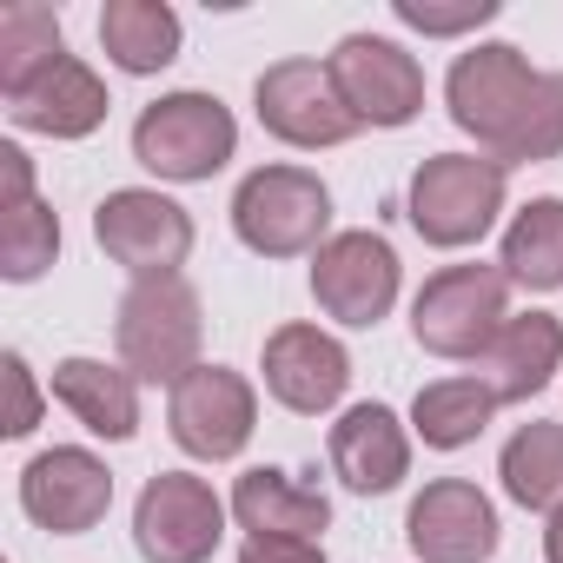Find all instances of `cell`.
Wrapping results in <instances>:
<instances>
[{"label":"cell","mask_w":563,"mask_h":563,"mask_svg":"<svg viewBox=\"0 0 563 563\" xmlns=\"http://www.w3.org/2000/svg\"><path fill=\"white\" fill-rule=\"evenodd\" d=\"M451 126L477 140L484 159L537 166L563 153V74H537L510 41H477L444 74Z\"/></svg>","instance_id":"cell-1"},{"label":"cell","mask_w":563,"mask_h":563,"mask_svg":"<svg viewBox=\"0 0 563 563\" xmlns=\"http://www.w3.org/2000/svg\"><path fill=\"white\" fill-rule=\"evenodd\" d=\"M199 345H206V312L199 292L186 286V272H159V278H133L120 312H113V352L140 385H179L186 372H199Z\"/></svg>","instance_id":"cell-2"},{"label":"cell","mask_w":563,"mask_h":563,"mask_svg":"<svg viewBox=\"0 0 563 563\" xmlns=\"http://www.w3.org/2000/svg\"><path fill=\"white\" fill-rule=\"evenodd\" d=\"M232 232L258 258H306L332 239V186L312 166H258L232 192Z\"/></svg>","instance_id":"cell-3"},{"label":"cell","mask_w":563,"mask_h":563,"mask_svg":"<svg viewBox=\"0 0 563 563\" xmlns=\"http://www.w3.org/2000/svg\"><path fill=\"white\" fill-rule=\"evenodd\" d=\"M504 186L510 173L484 153H431L418 173H411V192H405V219L424 245L438 252H464L477 245L497 212H504Z\"/></svg>","instance_id":"cell-4"},{"label":"cell","mask_w":563,"mask_h":563,"mask_svg":"<svg viewBox=\"0 0 563 563\" xmlns=\"http://www.w3.org/2000/svg\"><path fill=\"white\" fill-rule=\"evenodd\" d=\"M504 319H510L504 265H444L411 299V339L451 365H477L490 352V339L504 332Z\"/></svg>","instance_id":"cell-5"},{"label":"cell","mask_w":563,"mask_h":563,"mask_svg":"<svg viewBox=\"0 0 563 563\" xmlns=\"http://www.w3.org/2000/svg\"><path fill=\"white\" fill-rule=\"evenodd\" d=\"M232 153H239V120L225 113L219 93L179 87V93H159L153 107H140V120H133V159L173 186L212 179Z\"/></svg>","instance_id":"cell-6"},{"label":"cell","mask_w":563,"mask_h":563,"mask_svg":"<svg viewBox=\"0 0 563 563\" xmlns=\"http://www.w3.org/2000/svg\"><path fill=\"white\" fill-rule=\"evenodd\" d=\"M398 286H405V265L385 232H332L312 252V299L325 319L352 332H372L378 319H391Z\"/></svg>","instance_id":"cell-7"},{"label":"cell","mask_w":563,"mask_h":563,"mask_svg":"<svg viewBox=\"0 0 563 563\" xmlns=\"http://www.w3.org/2000/svg\"><path fill=\"white\" fill-rule=\"evenodd\" d=\"M166 431L199 464H232L258 431V391L232 365H199L166 398Z\"/></svg>","instance_id":"cell-8"},{"label":"cell","mask_w":563,"mask_h":563,"mask_svg":"<svg viewBox=\"0 0 563 563\" xmlns=\"http://www.w3.org/2000/svg\"><path fill=\"white\" fill-rule=\"evenodd\" d=\"M225 517L232 504H219L206 477L159 471L133 504V543L146 563H212V550L225 543Z\"/></svg>","instance_id":"cell-9"},{"label":"cell","mask_w":563,"mask_h":563,"mask_svg":"<svg viewBox=\"0 0 563 563\" xmlns=\"http://www.w3.org/2000/svg\"><path fill=\"white\" fill-rule=\"evenodd\" d=\"M252 107H258V126L272 140H286L299 153H325V146H345V140L365 133L358 113L339 100L325 60H278V67H265L258 87H252Z\"/></svg>","instance_id":"cell-10"},{"label":"cell","mask_w":563,"mask_h":563,"mask_svg":"<svg viewBox=\"0 0 563 563\" xmlns=\"http://www.w3.org/2000/svg\"><path fill=\"white\" fill-rule=\"evenodd\" d=\"M325 67H332L339 100L358 113V126L391 133V126H411L424 113V67H418V54H405L385 34H345L325 54Z\"/></svg>","instance_id":"cell-11"},{"label":"cell","mask_w":563,"mask_h":563,"mask_svg":"<svg viewBox=\"0 0 563 563\" xmlns=\"http://www.w3.org/2000/svg\"><path fill=\"white\" fill-rule=\"evenodd\" d=\"M93 239L113 265H126L133 278H159L179 272L192 252V212L153 186H120L93 206Z\"/></svg>","instance_id":"cell-12"},{"label":"cell","mask_w":563,"mask_h":563,"mask_svg":"<svg viewBox=\"0 0 563 563\" xmlns=\"http://www.w3.org/2000/svg\"><path fill=\"white\" fill-rule=\"evenodd\" d=\"M21 510L54 537H87L113 510V471L87 444H54L21 471Z\"/></svg>","instance_id":"cell-13"},{"label":"cell","mask_w":563,"mask_h":563,"mask_svg":"<svg viewBox=\"0 0 563 563\" xmlns=\"http://www.w3.org/2000/svg\"><path fill=\"white\" fill-rule=\"evenodd\" d=\"M258 372H265V391L299 418H325L352 391V352L319 325H278L265 339Z\"/></svg>","instance_id":"cell-14"},{"label":"cell","mask_w":563,"mask_h":563,"mask_svg":"<svg viewBox=\"0 0 563 563\" xmlns=\"http://www.w3.org/2000/svg\"><path fill=\"white\" fill-rule=\"evenodd\" d=\"M405 537L418 563H490L497 556V504L471 477H438L411 497Z\"/></svg>","instance_id":"cell-15"},{"label":"cell","mask_w":563,"mask_h":563,"mask_svg":"<svg viewBox=\"0 0 563 563\" xmlns=\"http://www.w3.org/2000/svg\"><path fill=\"white\" fill-rule=\"evenodd\" d=\"M325 451H332L339 484L358 490V497H385V490H398V484L411 477V431H405V418H398L391 405H378V398L339 411Z\"/></svg>","instance_id":"cell-16"},{"label":"cell","mask_w":563,"mask_h":563,"mask_svg":"<svg viewBox=\"0 0 563 563\" xmlns=\"http://www.w3.org/2000/svg\"><path fill=\"white\" fill-rule=\"evenodd\" d=\"M232 523L245 537H292V543H319L332 530V497L319 484H299L278 464H252L232 484Z\"/></svg>","instance_id":"cell-17"},{"label":"cell","mask_w":563,"mask_h":563,"mask_svg":"<svg viewBox=\"0 0 563 563\" xmlns=\"http://www.w3.org/2000/svg\"><path fill=\"white\" fill-rule=\"evenodd\" d=\"M107 107H113V100H107L100 74H93L80 54H67V60L47 67L27 93L8 100V120H14L21 133H41V140H87V133H100Z\"/></svg>","instance_id":"cell-18"},{"label":"cell","mask_w":563,"mask_h":563,"mask_svg":"<svg viewBox=\"0 0 563 563\" xmlns=\"http://www.w3.org/2000/svg\"><path fill=\"white\" fill-rule=\"evenodd\" d=\"M556 372H563V319H550V312H510L504 332L490 339V352L477 358V378L490 385L497 405L537 398Z\"/></svg>","instance_id":"cell-19"},{"label":"cell","mask_w":563,"mask_h":563,"mask_svg":"<svg viewBox=\"0 0 563 563\" xmlns=\"http://www.w3.org/2000/svg\"><path fill=\"white\" fill-rule=\"evenodd\" d=\"M54 398L107 444H126L140 431V378L107 358H60L54 365Z\"/></svg>","instance_id":"cell-20"},{"label":"cell","mask_w":563,"mask_h":563,"mask_svg":"<svg viewBox=\"0 0 563 563\" xmlns=\"http://www.w3.org/2000/svg\"><path fill=\"white\" fill-rule=\"evenodd\" d=\"M100 47L120 74H159L179 60V14L166 0H107L100 8Z\"/></svg>","instance_id":"cell-21"},{"label":"cell","mask_w":563,"mask_h":563,"mask_svg":"<svg viewBox=\"0 0 563 563\" xmlns=\"http://www.w3.org/2000/svg\"><path fill=\"white\" fill-rule=\"evenodd\" d=\"M504 278L523 292H563V199H530L504 225Z\"/></svg>","instance_id":"cell-22"},{"label":"cell","mask_w":563,"mask_h":563,"mask_svg":"<svg viewBox=\"0 0 563 563\" xmlns=\"http://www.w3.org/2000/svg\"><path fill=\"white\" fill-rule=\"evenodd\" d=\"M490 418H497V398H490V385H484L477 372L438 378V385H424V391L411 398V431H418L431 451H464V444H477Z\"/></svg>","instance_id":"cell-23"},{"label":"cell","mask_w":563,"mask_h":563,"mask_svg":"<svg viewBox=\"0 0 563 563\" xmlns=\"http://www.w3.org/2000/svg\"><path fill=\"white\" fill-rule=\"evenodd\" d=\"M497 477H504L510 504L550 517L563 504V424H550V418L517 424L510 444H504V457H497Z\"/></svg>","instance_id":"cell-24"},{"label":"cell","mask_w":563,"mask_h":563,"mask_svg":"<svg viewBox=\"0 0 563 563\" xmlns=\"http://www.w3.org/2000/svg\"><path fill=\"white\" fill-rule=\"evenodd\" d=\"M67 60V34H60V14L41 8V0H14L0 8V93H27L47 67Z\"/></svg>","instance_id":"cell-25"},{"label":"cell","mask_w":563,"mask_h":563,"mask_svg":"<svg viewBox=\"0 0 563 563\" xmlns=\"http://www.w3.org/2000/svg\"><path fill=\"white\" fill-rule=\"evenodd\" d=\"M54 252H60V219L41 192L21 206H0V278L8 286H34L54 265Z\"/></svg>","instance_id":"cell-26"},{"label":"cell","mask_w":563,"mask_h":563,"mask_svg":"<svg viewBox=\"0 0 563 563\" xmlns=\"http://www.w3.org/2000/svg\"><path fill=\"white\" fill-rule=\"evenodd\" d=\"M391 14H398L411 34L451 41V34H471V27L497 21V0H391Z\"/></svg>","instance_id":"cell-27"},{"label":"cell","mask_w":563,"mask_h":563,"mask_svg":"<svg viewBox=\"0 0 563 563\" xmlns=\"http://www.w3.org/2000/svg\"><path fill=\"white\" fill-rule=\"evenodd\" d=\"M0 372H8V424H0V431H8V438H27L34 424H41V385H34V372H27V358L21 352H8V358H0Z\"/></svg>","instance_id":"cell-28"},{"label":"cell","mask_w":563,"mask_h":563,"mask_svg":"<svg viewBox=\"0 0 563 563\" xmlns=\"http://www.w3.org/2000/svg\"><path fill=\"white\" fill-rule=\"evenodd\" d=\"M239 563H325L319 543H292V537H245Z\"/></svg>","instance_id":"cell-29"},{"label":"cell","mask_w":563,"mask_h":563,"mask_svg":"<svg viewBox=\"0 0 563 563\" xmlns=\"http://www.w3.org/2000/svg\"><path fill=\"white\" fill-rule=\"evenodd\" d=\"M0 179H8V199H0V206H21V199H34V159L8 140V146H0Z\"/></svg>","instance_id":"cell-30"},{"label":"cell","mask_w":563,"mask_h":563,"mask_svg":"<svg viewBox=\"0 0 563 563\" xmlns=\"http://www.w3.org/2000/svg\"><path fill=\"white\" fill-rule=\"evenodd\" d=\"M543 563H563V504H556L550 523H543Z\"/></svg>","instance_id":"cell-31"}]
</instances>
